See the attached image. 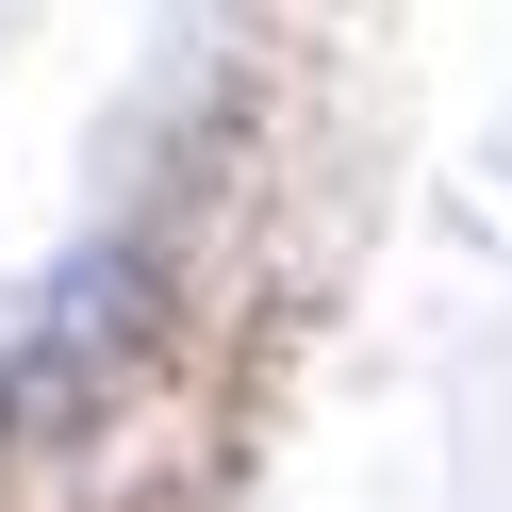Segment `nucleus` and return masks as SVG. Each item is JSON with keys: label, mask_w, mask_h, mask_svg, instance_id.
Wrapping results in <instances>:
<instances>
[]
</instances>
